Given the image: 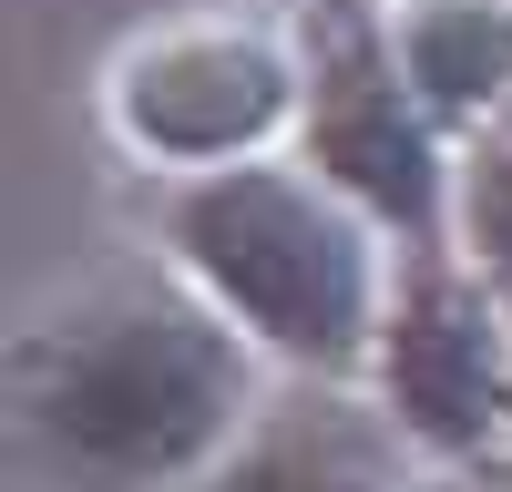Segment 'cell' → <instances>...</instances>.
Wrapping results in <instances>:
<instances>
[{
    "instance_id": "cell-2",
    "label": "cell",
    "mask_w": 512,
    "mask_h": 492,
    "mask_svg": "<svg viewBox=\"0 0 512 492\" xmlns=\"http://www.w3.org/2000/svg\"><path fill=\"white\" fill-rule=\"evenodd\" d=\"M175 277L287 380H349L390 318V246L308 164H226L164 195Z\"/></svg>"
},
{
    "instance_id": "cell-3",
    "label": "cell",
    "mask_w": 512,
    "mask_h": 492,
    "mask_svg": "<svg viewBox=\"0 0 512 492\" xmlns=\"http://www.w3.org/2000/svg\"><path fill=\"white\" fill-rule=\"evenodd\" d=\"M308 62V113H297V164L349 195L379 236H400V257H431L461 226V164L451 134L431 123V103L410 93L400 41L369 0H318L297 31Z\"/></svg>"
},
{
    "instance_id": "cell-8",
    "label": "cell",
    "mask_w": 512,
    "mask_h": 492,
    "mask_svg": "<svg viewBox=\"0 0 512 492\" xmlns=\"http://www.w3.org/2000/svg\"><path fill=\"white\" fill-rule=\"evenodd\" d=\"M451 246L482 267V287L512 308V113L482 123L472 154H461V226H451Z\"/></svg>"
},
{
    "instance_id": "cell-7",
    "label": "cell",
    "mask_w": 512,
    "mask_h": 492,
    "mask_svg": "<svg viewBox=\"0 0 512 492\" xmlns=\"http://www.w3.org/2000/svg\"><path fill=\"white\" fill-rule=\"evenodd\" d=\"M390 41L441 134H482L512 113V0H410Z\"/></svg>"
},
{
    "instance_id": "cell-4",
    "label": "cell",
    "mask_w": 512,
    "mask_h": 492,
    "mask_svg": "<svg viewBox=\"0 0 512 492\" xmlns=\"http://www.w3.org/2000/svg\"><path fill=\"white\" fill-rule=\"evenodd\" d=\"M369 400L390 410V431L431 472L502 462L512 441V308L482 287V267L461 246L400 257L390 318L369 349Z\"/></svg>"
},
{
    "instance_id": "cell-6",
    "label": "cell",
    "mask_w": 512,
    "mask_h": 492,
    "mask_svg": "<svg viewBox=\"0 0 512 492\" xmlns=\"http://www.w3.org/2000/svg\"><path fill=\"white\" fill-rule=\"evenodd\" d=\"M410 441L379 400H349V380H297L256 410V431L185 492H410Z\"/></svg>"
},
{
    "instance_id": "cell-1",
    "label": "cell",
    "mask_w": 512,
    "mask_h": 492,
    "mask_svg": "<svg viewBox=\"0 0 512 492\" xmlns=\"http://www.w3.org/2000/svg\"><path fill=\"white\" fill-rule=\"evenodd\" d=\"M256 349L175 277L93 287L31 328L21 421L41 462L93 492H185L256 431Z\"/></svg>"
},
{
    "instance_id": "cell-5",
    "label": "cell",
    "mask_w": 512,
    "mask_h": 492,
    "mask_svg": "<svg viewBox=\"0 0 512 492\" xmlns=\"http://www.w3.org/2000/svg\"><path fill=\"white\" fill-rule=\"evenodd\" d=\"M297 113H308V62L256 21H185L113 62V134L175 175L267 164V144L297 134Z\"/></svg>"
},
{
    "instance_id": "cell-9",
    "label": "cell",
    "mask_w": 512,
    "mask_h": 492,
    "mask_svg": "<svg viewBox=\"0 0 512 492\" xmlns=\"http://www.w3.org/2000/svg\"><path fill=\"white\" fill-rule=\"evenodd\" d=\"M410 492H512V451L502 462H461V472H420Z\"/></svg>"
}]
</instances>
